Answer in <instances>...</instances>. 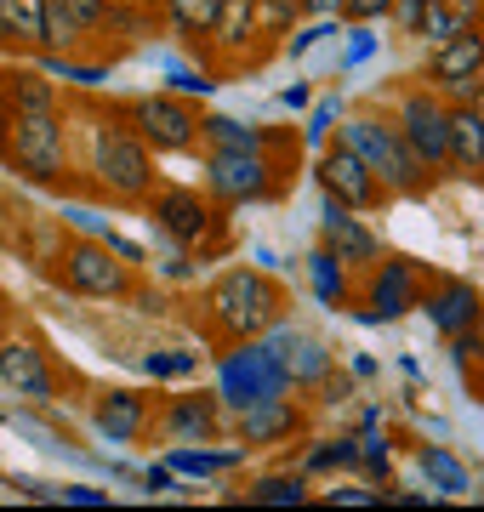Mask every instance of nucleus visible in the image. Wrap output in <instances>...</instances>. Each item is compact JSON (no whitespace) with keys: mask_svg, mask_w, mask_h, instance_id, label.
<instances>
[{"mask_svg":"<svg viewBox=\"0 0 484 512\" xmlns=\"http://www.w3.org/2000/svg\"><path fill=\"white\" fill-rule=\"evenodd\" d=\"M422 313H428V325L450 342L456 330H467L484 313V296H479V285H473V279L445 274V279H428V291H422Z\"/></svg>","mask_w":484,"mask_h":512,"instance_id":"obj_20","label":"nucleus"},{"mask_svg":"<svg viewBox=\"0 0 484 512\" xmlns=\"http://www.w3.org/2000/svg\"><path fill=\"white\" fill-rule=\"evenodd\" d=\"M422 80H428L433 92H445L450 103H467V97L479 92V80H484V23L462 29V35L445 40V46H433Z\"/></svg>","mask_w":484,"mask_h":512,"instance_id":"obj_13","label":"nucleus"},{"mask_svg":"<svg viewBox=\"0 0 484 512\" xmlns=\"http://www.w3.org/2000/svg\"><path fill=\"white\" fill-rule=\"evenodd\" d=\"M393 126L422 154V165L433 177H450V97L445 92H433L428 80L405 86L399 103H393Z\"/></svg>","mask_w":484,"mask_h":512,"instance_id":"obj_10","label":"nucleus"},{"mask_svg":"<svg viewBox=\"0 0 484 512\" xmlns=\"http://www.w3.org/2000/svg\"><path fill=\"white\" fill-rule=\"evenodd\" d=\"M6 313H12V296H6V291H0V319H6Z\"/></svg>","mask_w":484,"mask_h":512,"instance_id":"obj_40","label":"nucleus"},{"mask_svg":"<svg viewBox=\"0 0 484 512\" xmlns=\"http://www.w3.org/2000/svg\"><path fill=\"white\" fill-rule=\"evenodd\" d=\"M473 23H479V0H433L428 18H422V40L445 46V40H456Z\"/></svg>","mask_w":484,"mask_h":512,"instance_id":"obj_29","label":"nucleus"},{"mask_svg":"<svg viewBox=\"0 0 484 512\" xmlns=\"http://www.w3.org/2000/svg\"><path fill=\"white\" fill-rule=\"evenodd\" d=\"M0 382L12 393H23V399H57L52 353L40 348L35 336H6L0 342Z\"/></svg>","mask_w":484,"mask_h":512,"instance_id":"obj_19","label":"nucleus"},{"mask_svg":"<svg viewBox=\"0 0 484 512\" xmlns=\"http://www.w3.org/2000/svg\"><path fill=\"white\" fill-rule=\"evenodd\" d=\"M160 154H154L137 131L114 114V103L103 109V120L92 126V160H86V171H92V194L109 205H131V211H143V205L154 200V188H160Z\"/></svg>","mask_w":484,"mask_h":512,"instance_id":"obj_2","label":"nucleus"},{"mask_svg":"<svg viewBox=\"0 0 484 512\" xmlns=\"http://www.w3.org/2000/svg\"><path fill=\"white\" fill-rule=\"evenodd\" d=\"M154 433L166 444H217L228 433L223 416V393H177V399H160L154 410Z\"/></svg>","mask_w":484,"mask_h":512,"instance_id":"obj_14","label":"nucleus"},{"mask_svg":"<svg viewBox=\"0 0 484 512\" xmlns=\"http://www.w3.org/2000/svg\"><path fill=\"white\" fill-rule=\"evenodd\" d=\"M319 245H331L354 274H365L382 256V234L365 222V211H348V205H336V200H325V211H319Z\"/></svg>","mask_w":484,"mask_h":512,"instance_id":"obj_18","label":"nucleus"},{"mask_svg":"<svg viewBox=\"0 0 484 512\" xmlns=\"http://www.w3.org/2000/svg\"><path fill=\"white\" fill-rule=\"evenodd\" d=\"M450 359H456V370H462V376H479V370H484V313L467 330H456V336H450Z\"/></svg>","mask_w":484,"mask_h":512,"instance_id":"obj_32","label":"nucleus"},{"mask_svg":"<svg viewBox=\"0 0 484 512\" xmlns=\"http://www.w3.org/2000/svg\"><path fill=\"white\" fill-rule=\"evenodd\" d=\"M57 6H63V12H69V18L86 29V35H97V29L109 23V6H114V0H57Z\"/></svg>","mask_w":484,"mask_h":512,"instance_id":"obj_33","label":"nucleus"},{"mask_svg":"<svg viewBox=\"0 0 484 512\" xmlns=\"http://www.w3.org/2000/svg\"><path fill=\"white\" fill-rule=\"evenodd\" d=\"M450 177L484 183V114L473 103H450Z\"/></svg>","mask_w":484,"mask_h":512,"instance_id":"obj_22","label":"nucleus"},{"mask_svg":"<svg viewBox=\"0 0 484 512\" xmlns=\"http://www.w3.org/2000/svg\"><path fill=\"white\" fill-rule=\"evenodd\" d=\"M297 154H251V148H205V194L223 205H257V200H280L291 188Z\"/></svg>","mask_w":484,"mask_h":512,"instance_id":"obj_5","label":"nucleus"},{"mask_svg":"<svg viewBox=\"0 0 484 512\" xmlns=\"http://www.w3.org/2000/svg\"><path fill=\"white\" fill-rule=\"evenodd\" d=\"M336 18L348 23H388L393 18V0H342V12Z\"/></svg>","mask_w":484,"mask_h":512,"instance_id":"obj_34","label":"nucleus"},{"mask_svg":"<svg viewBox=\"0 0 484 512\" xmlns=\"http://www.w3.org/2000/svg\"><path fill=\"white\" fill-rule=\"evenodd\" d=\"M0 165H12L23 183H35V188H75V177H69V114L63 109H35V114L6 109Z\"/></svg>","mask_w":484,"mask_h":512,"instance_id":"obj_4","label":"nucleus"},{"mask_svg":"<svg viewBox=\"0 0 484 512\" xmlns=\"http://www.w3.org/2000/svg\"><path fill=\"white\" fill-rule=\"evenodd\" d=\"M285 308H291V296L268 268H228L205 285L194 319H200L211 348H240V342L268 336L285 319Z\"/></svg>","mask_w":484,"mask_h":512,"instance_id":"obj_1","label":"nucleus"},{"mask_svg":"<svg viewBox=\"0 0 484 512\" xmlns=\"http://www.w3.org/2000/svg\"><path fill=\"white\" fill-rule=\"evenodd\" d=\"M160 12H166V23L177 29V35L200 52L205 40H211V29H217V12H223V0H160Z\"/></svg>","mask_w":484,"mask_h":512,"instance_id":"obj_27","label":"nucleus"},{"mask_svg":"<svg viewBox=\"0 0 484 512\" xmlns=\"http://www.w3.org/2000/svg\"><path fill=\"white\" fill-rule=\"evenodd\" d=\"M314 177H319V194H325V200H336V205H348V211H382V205L393 200L388 188H382V177H376L371 165L359 160L342 137L319 154Z\"/></svg>","mask_w":484,"mask_h":512,"instance_id":"obj_12","label":"nucleus"},{"mask_svg":"<svg viewBox=\"0 0 484 512\" xmlns=\"http://www.w3.org/2000/svg\"><path fill=\"white\" fill-rule=\"evenodd\" d=\"M114 114H120L154 154H194V148H200V120L205 114L177 92L131 97V103H114Z\"/></svg>","mask_w":484,"mask_h":512,"instance_id":"obj_9","label":"nucleus"},{"mask_svg":"<svg viewBox=\"0 0 484 512\" xmlns=\"http://www.w3.org/2000/svg\"><path fill=\"white\" fill-rule=\"evenodd\" d=\"M325 501H342V507H376V501H382V490H371V484H331V490H325Z\"/></svg>","mask_w":484,"mask_h":512,"instance_id":"obj_35","label":"nucleus"},{"mask_svg":"<svg viewBox=\"0 0 484 512\" xmlns=\"http://www.w3.org/2000/svg\"><path fill=\"white\" fill-rule=\"evenodd\" d=\"M0 29L12 52H40V29H46V0H0Z\"/></svg>","mask_w":484,"mask_h":512,"instance_id":"obj_26","label":"nucleus"},{"mask_svg":"<svg viewBox=\"0 0 484 512\" xmlns=\"http://www.w3.org/2000/svg\"><path fill=\"white\" fill-rule=\"evenodd\" d=\"M359 467H365L371 478H388V467H393L388 444H382V439H359Z\"/></svg>","mask_w":484,"mask_h":512,"instance_id":"obj_36","label":"nucleus"},{"mask_svg":"<svg viewBox=\"0 0 484 512\" xmlns=\"http://www.w3.org/2000/svg\"><path fill=\"white\" fill-rule=\"evenodd\" d=\"M308 279H314L319 302H331V308H354V291H359L354 268H348L331 245H314V256H308Z\"/></svg>","mask_w":484,"mask_h":512,"instance_id":"obj_25","label":"nucleus"},{"mask_svg":"<svg viewBox=\"0 0 484 512\" xmlns=\"http://www.w3.org/2000/svg\"><path fill=\"white\" fill-rule=\"evenodd\" d=\"M57 279H63L69 296H86V302H126V296H137V268H131V256L114 251V239L57 234Z\"/></svg>","mask_w":484,"mask_h":512,"instance_id":"obj_7","label":"nucleus"},{"mask_svg":"<svg viewBox=\"0 0 484 512\" xmlns=\"http://www.w3.org/2000/svg\"><path fill=\"white\" fill-rule=\"evenodd\" d=\"M0 103L18 114H35V109H63L57 86L46 80L40 69H0Z\"/></svg>","mask_w":484,"mask_h":512,"instance_id":"obj_24","label":"nucleus"},{"mask_svg":"<svg viewBox=\"0 0 484 512\" xmlns=\"http://www.w3.org/2000/svg\"><path fill=\"white\" fill-rule=\"evenodd\" d=\"M143 217H149V228L166 245H177V251H223L228 245V217L223 205L211 200V194H200V188H183V183H160L154 188V200L143 205Z\"/></svg>","mask_w":484,"mask_h":512,"instance_id":"obj_6","label":"nucleus"},{"mask_svg":"<svg viewBox=\"0 0 484 512\" xmlns=\"http://www.w3.org/2000/svg\"><path fill=\"white\" fill-rule=\"evenodd\" d=\"M160 393H143V387H103L92 399V427L109 444H137L154 433V410H160Z\"/></svg>","mask_w":484,"mask_h":512,"instance_id":"obj_16","label":"nucleus"},{"mask_svg":"<svg viewBox=\"0 0 484 512\" xmlns=\"http://www.w3.org/2000/svg\"><path fill=\"white\" fill-rule=\"evenodd\" d=\"M342 0H302V18H336Z\"/></svg>","mask_w":484,"mask_h":512,"instance_id":"obj_39","label":"nucleus"},{"mask_svg":"<svg viewBox=\"0 0 484 512\" xmlns=\"http://www.w3.org/2000/svg\"><path fill=\"white\" fill-rule=\"evenodd\" d=\"M422 291H428V268L410 262V256H376L371 268L359 274V291H354V308L365 325H393L405 319L410 308H422Z\"/></svg>","mask_w":484,"mask_h":512,"instance_id":"obj_8","label":"nucleus"},{"mask_svg":"<svg viewBox=\"0 0 484 512\" xmlns=\"http://www.w3.org/2000/svg\"><path fill=\"white\" fill-rule=\"evenodd\" d=\"M416 461H422V473H428V490H439V495H467L473 490V473L450 456L445 444H422Z\"/></svg>","mask_w":484,"mask_h":512,"instance_id":"obj_30","label":"nucleus"},{"mask_svg":"<svg viewBox=\"0 0 484 512\" xmlns=\"http://www.w3.org/2000/svg\"><path fill=\"white\" fill-rule=\"evenodd\" d=\"M336 137H342V143L354 148L359 160L382 177V188H388L393 200H428L433 183H439L428 165H422V154L399 137L393 114H382V109H354L348 120H342Z\"/></svg>","mask_w":484,"mask_h":512,"instance_id":"obj_3","label":"nucleus"},{"mask_svg":"<svg viewBox=\"0 0 484 512\" xmlns=\"http://www.w3.org/2000/svg\"><path fill=\"white\" fill-rule=\"evenodd\" d=\"M302 427H308V410H302L291 393L245 404V410H234V421H228V433H234L240 450H274V444H291V439H302Z\"/></svg>","mask_w":484,"mask_h":512,"instance_id":"obj_15","label":"nucleus"},{"mask_svg":"<svg viewBox=\"0 0 484 512\" xmlns=\"http://www.w3.org/2000/svg\"><path fill=\"white\" fill-rule=\"evenodd\" d=\"M251 40H257V0H223L217 29H211V40H205L200 52H223V63H240Z\"/></svg>","mask_w":484,"mask_h":512,"instance_id":"obj_23","label":"nucleus"},{"mask_svg":"<svg viewBox=\"0 0 484 512\" xmlns=\"http://www.w3.org/2000/svg\"><path fill=\"white\" fill-rule=\"evenodd\" d=\"M308 501V473L291 467V473H262L245 484V507H297Z\"/></svg>","mask_w":484,"mask_h":512,"instance_id":"obj_28","label":"nucleus"},{"mask_svg":"<svg viewBox=\"0 0 484 512\" xmlns=\"http://www.w3.org/2000/svg\"><path fill=\"white\" fill-rule=\"evenodd\" d=\"M268 348H274V359L285 365V376H291V387H302V393H314L325 376L336 370V348L325 342V336H314V330H297V325H274L268 336H262Z\"/></svg>","mask_w":484,"mask_h":512,"instance_id":"obj_17","label":"nucleus"},{"mask_svg":"<svg viewBox=\"0 0 484 512\" xmlns=\"http://www.w3.org/2000/svg\"><path fill=\"white\" fill-rule=\"evenodd\" d=\"M217 393H223V410H245L257 399H280V393H297L285 365L274 359L268 342H240V348H223V365H217Z\"/></svg>","mask_w":484,"mask_h":512,"instance_id":"obj_11","label":"nucleus"},{"mask_svg":"<svg viewBox=\"0 0 484 512\" xmlns=\"http://www.w3.org/2000/svg\"><path fill=\"white\" fill-rule=\"evenodd\" d=\"M297 23H302V0H257V40H262V52H274Z\"/></svg>","mask_w":484,"mask_h":512,"instance_id":"obj_31","label":"nucleus"},{"mask_svg":"<svg viewBox=\"0 0 484 512\" xmlns=\"http://www.w3.org/2000/svg\"><path fill=\"white\" fill-rule=\"evenodd\" d=\"M200 148H251V154H297V131L251 126V120H228V114H205V120H200Z\"/></svg>","mask_w":484,"mask_h":512,"instance_id":"obj_21","label":"nucleus"},{"mask_svg":"<svg viewBox=\"0 0 484 512\" xmlns=\"http://www.w3.org/2000/svg\"><path fill=\"white\" fill-rule=\"evenodd\" d=\"M348 393H354V382H348L342 370H331V376H325V382L314 387V404H342Z\"/></svg>","mask_w":484,"mask_h":512,"instance_id":"obj_38","label":"nucleus"},{"mask_svg":"<svg viewBox=\"0 0 484 512\" xmlns=\"http://www.w3.org/2000/svg\"><path fill=\"white\" fill-rule=\"evenodd\" d=\"M433 0H393V23L405 29V35H422V18H428Z\"/></svg>","mask_w":484,"mask_h":512,"instance_id":"obj_37","label":"nucleus"}]
</instances>
